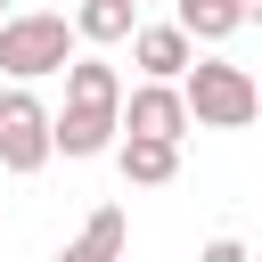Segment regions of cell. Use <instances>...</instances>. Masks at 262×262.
Segmentation results:
<instances>
[{"instance_id": "cell-13", "label": "cell", "mask_w": 262, "mask_h": 262, "mask_svg": "<svg viewBox=\"0 0 262 262\" xmlns=\"http://www.w3.org/2000/svg\"><path fill=\"white\" fill-rule=\"evenodd\" d=\"M237 8H246V16H262V0H237Z\"/></svg>"}, {"instance_id": "cell-4", "label": "cell", "mask_w": 262, "mask_h": 262, "mask_svg": "<svg viewBox=\"0 0 262 262\" xmlns=\"http://www.w3.org/2000/svg\"><path fill=\"white\" fill-rule=\"evenodd\" d=\"M115 131H123V98H66V106L49 115L57 156H106Z\"/></svg>"}, {"instance_id": "cell-16", "label": "cell", "mask_w": 262, "mask_h": 262, "mask_svg": "<svg viewBox=\"0 0 262 262\" xmlns=\"http://www.w3.org/2000/svg\"><path fill=\"white\" fill-rule=\"evenodd\" d=\"M131 8H139V0H131Z\"/></svg>"}, {"instance_id": "cell-6", "label": "cell", "mask_w": 262, "mask_h": 262, "mask_svg": "<svg viewBox=\"0 0 262 262\" xmlns=\"http://www.w3.org/2000/svg\"><path fill=\"white\" fill-rule=\"evenodd\" d=\"M131 57H139L147 82H180V74L196 66V41H188L180 25H139V33H131Z\"/></svg>"}, {"instance_id": "cell-3", "label": "cell", "mask_w": 262, "mask_h": 262, "mask_svg": "<svg viewBox=\"0 0 262 262\" xmlns=\"http://www.w3.org/2000/svg\"><path fill=\"white\" fill-rule=\"evenodd\" d=\"M49 156H57L49 106H41L25 82H8V90H0V172H41Z\"/></svg>"}, {"instance_id": "cell-11", "label": "cell", "mask_w": 262, "mask_h": 262, "mask_svg": "<svg viewBox=\"0 0 262 262\" xmlns=\"http://www.w3.org/2000/svg\"><path fill=\"white\" fill-rule=\"evenodd\" d=\"M66 98H123V82H115L106 57H74L66 66Z\"/></svg>"}, {"instance_id": "cell-1", "label": "cell", "mask_w": 262, "mask_h": 262, "mask_svg": "<svg viewBox=\"0 0 262 262\" xmlns=\"http://www.w3.org/2000/svg\"><path fill=\"white\" fill-rule=\"evenodd\" d=\"M180 98H188V123H205V131H246V123L262 115L254 74L229 66V57H196V66L180 74Z\"/></svg>"}, {"instance_id": "cell-12", "label": "cell", "mask_w": 262, "mask_h": 262, "mask_svg": "<svg viewBox=\"0 0 262 262\" xmlns=\"http://www.w3.org/2000/svg\"><path fill=\"white\" fill-rule=\"evenodd\" d=\"M196 262H254V254H246V246H237V237H213V246H205V254H196Z\"/></svg>"}, {"instance_id": "cell-8", "label": "cell", "mask_w": 262, "mask_h": 262, "mask_svg": "<svg viewBox=\"0 0 262 262\" xmlns=\"http://www.w3.org/2000/svg\"><path fill=\"white\" fill-rule=\"evenodd\" d=\"M123 237H131V221H123V205H98L90 221H82V237L57 254V262H123Z\"/></svg>"}, {"instance_id": "cell-7", "label": "cell", "mask_w": 262, "mask_h": 262, "mask_svg": "<svg viewBox=\"0 0 262 262\" xmlns=\"http://www.w3.org/2000/svg\"><path fill=\"white\" fill-rule=\"evenodd\" d=\"M115 164L131 188H164L180 172V139H115Z\"/></svg>"}, {"instance_id": "cell-15", "label": "cell", "mask_w": 262, "mask_h": 262, "mask_svg": "<svg viewBox=\"0 0 262 262\" xmlns=\"http://www.w3.org/2000/svg\"><path fill=\"white\" fill-rule=\"evenodd\" d=\"M254 90H262V82H254Z\"/></svg>"}, {"instance_id": "cell-9", "label": "cell", "mask_w": 262, "mask_h": 262, "mask_svg": "<svg viewBox=\"0 0 262 262\" xmlns=\"http://www.w3.org/2000/svg\"><path fill=\"white\" fill-rule=\"evenodd\" d=\"M172 8H180L172 25H180L188 41H229V33L246 25V8H237V0H172Z\"/></svg>"}, {"instance_id": "cell-14", "label": "cell", "mask_w": 262, "mask_h": 262, "mask_svg": "<svg viewBox=\"0 0 262 262\" xmlns=\"http://www.w3.org/2000/svg\"><path fill=\"white\" fill-rule=\"evenodd\" d=\"M0 25H8V8H0Z\"/></svg>"}, {"instance_id": "cell-5", "label": "cell", "mask_w": 262, "mask_h": 262, "mask_svg": "<svg viewBox=\"0 0 262 262\" xmlns=\"http://www.w3.org/2000/svg\"><path fill=\"white\" fill-rule=\"evenodd\" d=\"M123 131H131V139H180V131H188L180 82H139V90L123 98Z\"/></svg>"}, {"instance_id": "cell-10", "label": "cell", "mask_w": 262, "mask_h": 262, "mask_svg": "<svg viewBox=\"0 0 262 262\" xmlns=\"http://www.w3.org/2000/svg\"><path fill=\"white\" fill-rule=\"evenodd\" d=\"M131 16H139V8H131V0H82V8H74V33H82V41H98V49H106V41H131V33H139V25H131Z\"/></svg>"}, {"instance_id": "cell-2", "label": "cell", "mask_w": 262, "mask_h": 262, "mask_svg": "<svg viewBox=\"0 0 262 262\" xmlns=\"http://www.w3.org/2000/svg\"><path fill=\"white\" fill-rule=\"evenodd\" d=\"M74 16H49V8H25L0 25V74L8 82H41V74H66L74 66Z\"/></svg>"}]
</instances>
